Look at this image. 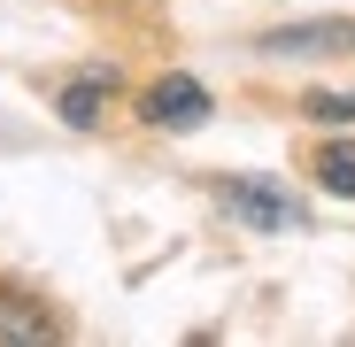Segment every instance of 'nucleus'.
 I'll use <instances>...</instances> for the list:
<instances>
[{
    "mask_svg": "<svg viewBox=\"0 0 355 347\" xmlns=\"http://www.w3.org/2000/svg\"><path fill=\"white\" fill-rule=\"evenodd\" d=\"M216 201L240 216V224H255V231H293V224H309V208L293 201V193H278L270 178H224Z\"/></svg>",
    "mask_w": 355,
    "mask_h": 347,
    "instance_id": "f257e3e1",
    "label": "nucleus"
},
{
    "mask_svg": "<svg viewBox=\"0 0 355 347\" xmlns=\"http://www.w3.org/2000/svg\"><path fill=\"white\" fill-rule=\"evenodd\" d=\"M147 116L162 132H193V124H209V93L193 85V78H162L155 93H147Z\"/></svg>",
    "mask_w": 355,
    "mask_h": 347,
    "instance_id": "f03ea898",
    "label": "nucleus"
},
{
    "mask_svg": "<svg viewBox=\"0 0 355 347\" xmlns=\"http://www.w3.org/2000/svg\"><path fill=\"white\" fill-rule=\"evenodd\" d=\"M263 54H355V24H293V31H270Z\"/></svg>",
    "mask_w": 355,
    "mask_h": 347,
    "instance_id": "7ed1b4c3",
    "label": "nucleus"
},
{
    "mask_svg": "<svg viewBox=\"0 0 355 347\" xmlns=\"http://www.w3.org/2000/svg\"><path fill=\"white\" fill-rule=\"evenodd\" d=\"M108 85H116V78H108V70H93L85 85H70V93H62V116H70V124H101V93H108Z\"/></svg>",
    "mask_w": 355,
    "mask_h": 347,
    "instance_id": "20e7f679",
    "label": "nucleus"
},
{
    "mask_svg": "<svg viewBox=\"0 0 355 347\" xmlns=\"http://www.w3.org/2000/svg\"><path fill=\"white\" fill-rule=\"evenodd\" d=\"M317 178H324L332 193H355V147H324V154H317Z\"/></svg>",
    "mask_w": 355,
    "mask_h": 347,
    "instance_id": "39448f33",
    "label": "nucleus"
},
{
    "mask_svg": "<svg viewBox=\"0 0 355 347\" xmlns=\"http://www.w3.org/2000/svg\"><path fill=\"white\" fill-rule=\"evenodd\" d=\"M309 116L317 124H355V93H309Z\"/></svg>",
    "mask_w": 355,
    "mask_h": 347,
    "instance_id": "423d86ee",
    "label": "nucleus"
},
{
    "mask_svg": "<svg viewBox=\"0 0 355 347\" xmlns=\"http://www.w3.org/2000/svg\"><path fill=\"white\" fill-rule=\"evenodd\" d=\"M54 324H39V317H8V309H0V339H46Z\"/></svg>",
    "mask_w": 355,
    "mask_h": 347,
    "instance_id": "0eeeda50",
    "label": "nucleus"
}]
</instances>
